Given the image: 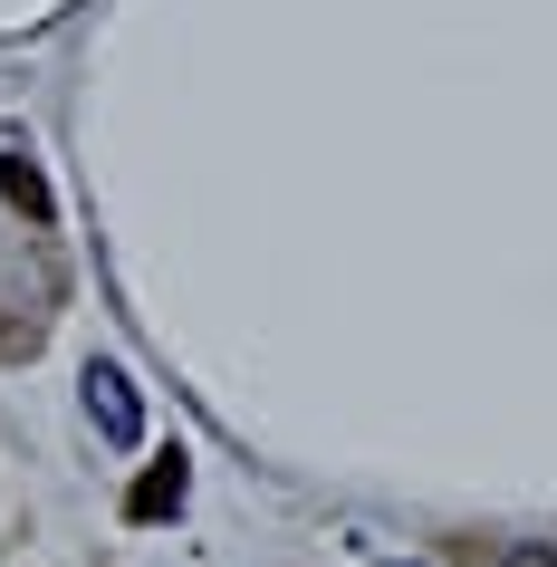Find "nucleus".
Returning a JSON list of instances; mask_svg holds the SVG:
<instances>
[{
  "label": "nucleus",
  "instance_id": "obj_1",
  "mask_svg": "<svg viewBox=\"0 0 557 567\" xmlns=\"http://www.w3.org/2000/svg\"><path fill=\"white\" fill-rule=\"evenodd\" d=\"M78 394H87V423H96L116 452L145 443V404H135V385H125L116 365H87V375H78Z\"/></svg>",
  "mask_w": 557,
  "mask_h": 567
},
{
  "label": "nucleus",
  "instance_id": "obj_2",
  "mask_svg": "<svg viewBox=\"0 0 557 567\" xmlns=\"http://www.w3.org/2000/svg\"><path fill=\"white\" fill-rule=\"evenodd\" d=\"M183 491H193V472H183V452H164V462H154V472L135 481V501H125V509H135V519H174V509H183Z\"/></svg>",
  "mask_w": 557,
  "mask_h": 567
},
{
  "label": "nucleus",
  "instance_id": "obj_3",
  "mask_svg": "<svg viewBox=\"0 0 557 567\" xmlns=\"http://www.w3.org/2000/svg\"><path fill=\"white\" fill-rule=\"evenodd\" d=\"M0 193H10L20 212H49V183H39V164H30V154H0Z\"/></svg>",
  "mask_w": 557,
  "mask_h": 567
},
{
  "label": "nucleus",
  "instance_id": "obj_4",
  "mask_svg": "<svg viewBox=\"0 0 557 567\" xmlns=\"http://www.w3.org/2000/svg\"><path fill=\"white\" fill-rule=\"evenodd\" d=\"M499 567H557V548H538V538H528V548H509Z\"/></svg>",
  "mask_w": 557,
  "mask_h": 567
}]
</instances>
